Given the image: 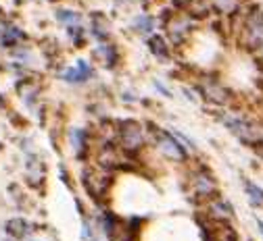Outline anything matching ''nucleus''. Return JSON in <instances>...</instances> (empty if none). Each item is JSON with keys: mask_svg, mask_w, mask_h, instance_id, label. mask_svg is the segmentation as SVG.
Listing matches in <instances>:
<instances>
[{"mask_svg": "<svg viewBox=\"0 0 263 241\" xmlns=\"http://www.w3.org/2000/svg\"><path fill=\"white\" fill-rule=\"evenodd\" d=\"M115 135H117L119 148L123 152H127V154L140 152L144 148V144H146V131L136 121H119Z\"/></svg>", "mask_w": 263, "mask_h": 241, "instance_id": "1", "label": "nucleus"}, {"mask_svg": "<svg viewBox=\"0 0 263 241\" xmlns=\"http://www.w3.org/2000/svg\"><path fill=\"white\" fill-rule=\"evenodd\" d=\"M151 133H153V137H155L157 150H159L163 156H165V158H170V160H174V162H184V160L188 158L186 148H182V144L176 140L174 135H170V131H163V129H159L157 125H151Z\"/></svg>", "mask_w": 263, "mask_h": 241, "instance_id": "2", "label": "nucleus"}, {"mask_svg": "<svg viewBox=\"0 0 263 241\" xmlns=\"http://www.w3.org/2000/svg\"><path fill=\"white\" fill-rule=\"evenodd\" d=\"M240 33H242V42L249 48L259 50L263 46V11H259V9L251 11L245 19Z\"/></svg>", "mask_w": 263, "mask_h": 241, "instance_id": "3", "label": "nucleus"}, {"mask_svg": "<svg viewBox=\"0 0 263 241\" xmlns=\"http://www.w3.org/2000/svg\"><path fill=\"white\" fill-rule=\"evenodd\" d=\"M109 185H111V181H109V175H107L105 168H88V170H84V187L94 200L105 198Z\"/></svg>", "mask_w": 263, "mask_h": 241, "instance_id": "4", "label": "nucleus"}, {"mask_svg": "<svg viewBox=\"0 0 263 241\" xmlns=\"http://www.w3.org/2000/svg\"><path fill=\"white\" fill-rule=\"evenodd\" d=\"M190 187H192V191H194L196 195L203 198V200H209V198L215 195V191H217L215 179L211 177L209 170H205V168L196 170V173L190 177Z\"/></svg>", "mask_w": 263, "mask_h": 241, "instance_id": "5", "label": "nucleus"}, {"mask_svg": "<svg viewBox=\"0 0 263 241\" xmlns=\"http://www.w3.org/2000/svg\"><path fill=\"white\" fill-rule=\"evenodd\" d=\"M167 29V36L174 44H182L186 38H188V33L192 29V19L188 13H182V15H174L170 19V23L165 25Z\"/></svg>", "mask_w": 263, "mask_h": 241, "instance_id": "6", "label": "nucleus"}, {"mask_svg": "<svg viewBox=\"0 0 263 241\" xmlns=\"http://www.w3.org/2000/svg\"><path fill=\"white\" fill-rule=\"evenodd\" d=\"M94 77V69L88 60H78L71 67H65L61 71V79L67 83H84Z\"/></svg>", "mask_w": 263, "mask_h": 241, "instance_id": "7", "label": "nucleus"}, {"mask_svg": "<svg viewBox=\"0 0 263 241\" xmlns=\"http://www.w3.org/2000/svg\"><path fill=\"white\" fill-rule=\"evenodd\" d=\"M223 125L234 135H238L242 142H247V144L257 142L259 133H257V129H255V125L251 121H245V119H238V117H228V119H223Z\"/></svg>", "mask_w": 263, "mask_h": 241, "instance_id": "8", "label": "nucleus"}, {"mask_svg": "<svg viewBox=\"0 0 263 241\" xmlns=\"http://www.w3.org/2000/svg\"><path fill=\"white\" fill-rule=\"evenodd\" d=\"M201 96L213 104H228L230 102V92L219 83V81H205L201 87H199Z\"/></svg>", "mask_w": 263, "mask_h": 241, "instance_id": "9", "label": "nucleus"}, {"mask_svg": "<svg viewBox=\"0 0 263 241\" xmlns=\"http://www.w3.org/2000/svg\"><path fill=\"white\" fill-rule=\"evenodd\" d=\"M69 144L78 158H84L88 152V133L84 129H69Z\"/></svg>", "mask_w": 263, "mask_h": 241, "instance_id": "10", "label": "nucleus"}, {"mask_svg": "<svg viewBox=\"0 0 263 241\" xmlns=\"http://www.w3.org/2000/svg\"><path fill=\"white\" fill-rule=\"evenodd\" d=\"M7 233L9 237H15V239H25L29 233H31V225L25 221V218H11L7 223Z\"/></svg>", "mask_w": 263, "mask_h": 241, "instance_id": "11", "label": "nucleus"}, {"mask_svg": "<svg viewBox=\"0 0 263 241\" xmlns=\"http://www.w3.org/2000/svg\"><path fill=\"white\" fill-rule=\"evenodd\" d=\"M209 212L217 218H230L234 214L232 206H230V202L226 198H213V202L209 204Z\"/></svg>", "mask_w": 263, "mask_h": 241, "instance_id": "12", "label": "nucleus"}, {"mask_svg": "<svg viewBox=\"0 0 263 241\" xmlns=\"http://www.w3.org/2000/svg\"><path fill=\"white\" fill-rule=\"evenodd\" d=\"M148 48H151L153 56H157V58H161V60H167V58L172 56V50H170L167 42L163 40L161 36H153V38H148Z\"/></svg>", "mask_w": 263, "mask_h": 241, "instance_id": "13", "label": "nucleus"}, {"mask_svg": "<svg viewBox=\"0 0 263 241\" xmlns=\"http://www.w3.org/2000/svg\"><path fill=\"white\" fill-rule=\"evenodd\" d=\"M90 29H92V33L98 38V40H107L109 38V21L103 17V15H92V25H90Z\"/></svg>", "mask_w": 263, "mask_h": 241, "instance_id": "14", "label": "nucleus"}, {"mask_svg": "<svg viewBox=\"0 0 263 241\" xmlns=\"http://www.w3.org/2000/svg\"><path fill=\"white\" fill-rule=\"evenodd\" d=\"M25 36L21 33V29L17 27H5L3 29V48H13L17 46Z\"/></svg>", "mask_w": 263, "mask_h": 241, "instance_id": "15", "label": "nucleus"}, {"mask_svg": "<svg viewBox=\"0 0 263 241\" xmlns=\"http://www.w3.org/2000/svg\"><path fill=\"white\" fill-rule=\"evenodd\" d=\"M245 191H247V195H249V202L255 206V208H263V189H261L259 185L247 181V183H245Z\"/></svg>", "mask_w": 263, "mask_h": 241, "instance_id": "16", "label": "nucleus"}, {"mask_svg": "<svg viewBox=\"0 0 263 241\" xmlns=\"http://www.w3.org/2000/svg\"><path fill=\"white\" fill-rule=\"evenodd\" d=\"M132 25H134V29L140 33H153L155 31V19L151 15H138Z\"/></svg>", "mask_w": 263, "mask_h": 241, "instance_id": "17", "label": "nucleus"}, {"mask_svg": "<svg viewBox=\"0 0 263 241\" xmlns=\"http://www.w3.org/2000/svg\"><path fill=\"white\" fill-rule=\"evenodd\" d=\"M211 3H213V7H215L219 13H223V15H232V13L238 11V7H240L242 0H211Z\"/></svg>", "mask_w": 263, "mask_h": 241, "instance_id": "18", "label": "nucleus"}, {"mask_svg": "<svg viewBox=\"0 0 263 241\" xmlns=\"http://www.w3.org/2000/svg\"><path fill=\"white\" fill-rule=\"evenodd\" d=\"M98 54H101V58L105 60V64L109 69L115 67V62H117V48H113L109 44H101V46H98Z\"/></svg>", "mask_w": 263, "mask_h": 241, "instance_id": "19", "label": "nucleus"}, {"mask_svg": "<svg viewBox=\"0 0 263 241\" xmlns=\"http://www.w3.org/2000/svg\"><path fill=\"white\" fill-rule=\"evenodd\" d=\"M80 19H82V15L76 13V11H69V9H61V11H57V21L65 23L67 27H69V25H78Z\"/></svg>", "mask_w": 263, "mask_h": 241, "instance_id": "20", "label": "nucleus"}, {"mask_svg": "<svg viewBox=\"0 0 263 241\" xmlns=\"http://www.w3.org/2000/svg\"><path fill=\"white\" fill-rule=\"evenodd\" d=\"M67 36H69V40H71L76 46H82L84 40H86V29L80 27V25H69V27H67Z\"/></svg>", "mask_w": 263, "mask_h": 241, "instance_id": "21", "label": "nucleus"}, {"mask_svg": "<svg viewBox=\"0 0 263 241\" xmlns=\"http://www.w3.org/2000/svg\"><path fill=\"white\" fill-rule=\"evenodd\" d=\"M221 241H238V239H236V237H234L232 233H230V235H226V237H223Z\"/></svg>", "mask_w": 263, "mask_h": 241, "instance_id": "22", "label": "nucleus"}, {"mask_svg": "<svg viewBox=\"0 0 263 241\" xmlns=\"http://www.w3.org/2000/svg\"><path fill=\"white\" fill-rule=\"evenodd\" d=\"M3 106H5V98H3V94H0V111H3Z\"/></svg>", "mask_w": 263, "mask_h": 241, "instance_id": "23", "label": "nucleus"}, {"mask_svg": "<svg viewBox=\"0 0 263 241\" xmlns=\"http://www.w3.org/2000/svg\"><path fill=\"white\" fill-rule=\"evenodd\" d=\"M3 29H5V27L0 25V46H3Z\"/></svg>", "mask_w": 263, "mask_h": 241, "instance_id": "24", "label": "nucleus"}, {"mask_svg": "<svg viewBox=\"0 0 263 241\" xmlns=\"http://www.w3.org/2000/svg\"><path fill=\"white\" fill-rule=\"evenodd\" d=\"M5 241H15V237H9V239H5Z\"/></svg>", "mask_w": 263, "mask_h": 241, "instance_id": "25", "label": "nucleus"}, {"mask_svg": "<svg viewBox=\"0 0 263 241\" xmlns=\"http://www.w3.org/2000/svg\"><path fill=\"white\" fill-rule=\"evenodd\" d=\"M117 3H129V0H117Z\"/></svg>", "mask_w": 263, "mask_h": 241, "instance_id": "26", "label": "nucleus"}]
</instances>
